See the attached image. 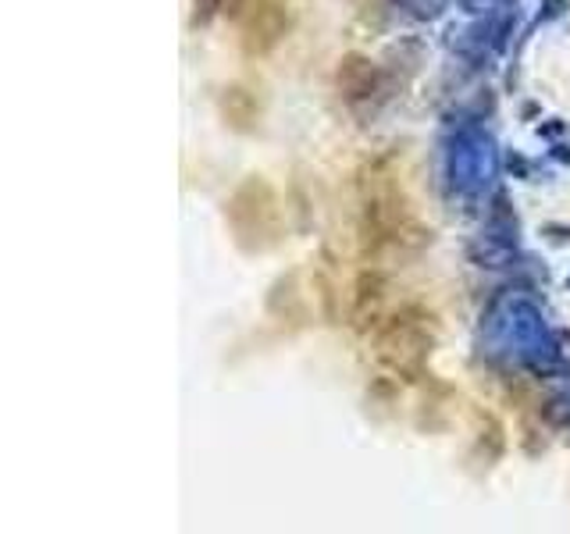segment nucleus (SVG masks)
Segmentation results:
<instances>
[{
    "instance_id": "obj_1",
    "label": "nucleus",
    "mask_w": 570,
    "mask_h": 534,
    "mask_svg": "<svg viewBox=\"0 0 570 534\" xmlns=\"http://www.w3.org/2000/svg\"><path fill=\"white\" fill-rule=\"evenodd\" d=\"M249 8L243 18L246 22H239V32H243V43L249 50H267V47H275L282 40V32H285V4L282 0H249Z\"/></svg>"
}]
</instances>
